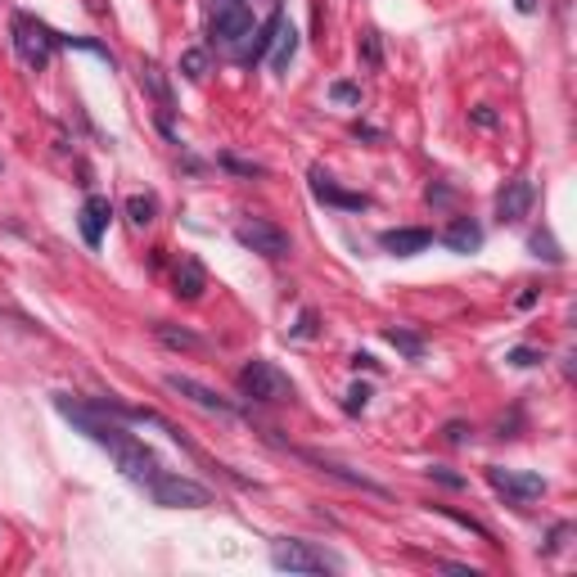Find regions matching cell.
I'll return each mask as SVG.
<instances>
[{"mask_svg": "<svg viewBox=\"0 0 577 577\" xmlns=\"http://www.w3.org/2000/svg\"><path fill=\"white\" fill-rule=\"evenodd\" d=\"M451 253H478L483 248V226L474 222V216H451L447 222V231L438 235Z\"/></svg>", "mask_w": 577, "mask_h": 577, "instance_id": "cell-15", "label": "cell"}, {"mask_svg": "<svg viewBox=\"0 0 577 577\" xmlns=\"http://www.w3.org/2000/svg\"><path fill=\"white\" fill-rule=\"evenodd\" d=\"M384 338L397 347V352H406L410 361H419L424 356V338L419 334H410V329H402V325H393V329H384Z\"/></svg>", "mask_w": 577, "mask_h": 577, "instance_id": "cell-21", "label": "cell"}, {"mask_svg": "<svg viewBox=\"0 0 577 577\" xmlns=\"http://www.w3.org/2000/svg\"><path fill=\"white\" fill-rule=\"evenodd\" d=\"M271 564L280 573H338V559L325 555L321 546L312 541H298V537H284L271 546Z\"/></svg>", "mask_w": 577, "mask_h": 577, "instance_id": "cell-4", "label": "cell"}, {"mask_svg": "<svg viewBox=\"0 0 577 577\" xmlns=\"http://www.w3.org/2000/svg\"><path fill=\"white\" fill-rule=\"evenodd\" d=\"M428 478H433V483H443V487H465V483H469L465 474H451L447 465H428Z\"/></svg>", "mask_w": 577, "mask_h": 577, "instance_id": "cell-28", "label": "cell"}, {"mask_svg": "<svg viewBox=\"0 0 577 577\" xmlns=\"http://www.w3.org/2000/svg\"><path fill=\"white\" fill-rule=\"evenodd\" d=\"M428 244H433V231H424V226H397V231H384V235H379V248L393 253V257H415V253H424Z\"/></svg>", "mask_w": 577, "mask_h": 577, "instance_id": "cell-13", "label": "cell"}, {"mask_svg": "<svg viewBox=\"0 0 577 577\" xmlns=\"http://www.w3.org/2000/svg\"><path fill=\"white\" fill-rule=\"evenodd\" d=\"M469 122H474V126H483V131H492V126H496L500 118H496L492 109H474V113H469Z\"/></svg>", "mask_w": 577, "mask_h": 577, "instance_id": "cell-32", "label": "cell"}, {"mask_svg": "<svg viewBox=\"0 0 577 577\" xmlns=\"http://www.w3.org/2000/svg\"><path fill=\"white\" fill-rule=\"evenodd\" d=\"M109 456H113V465H118V469H122L131 483H140V487H144V483H150V478L163 469V465H158V456H154L150 447H144L140 438H126V443H118Z\"/></svg>", "mask_w": 577, "mask_h": 577, "instance_id": "cell-7", "label": "cell"}, {"mask_svg": "<svg viewBox=\"0 0 577 577\" xmlns=\"http://www.w3.org/2000/svg\"><path fill=\"white\" fill-rule=\"evenodd\" d=\"M235 240H240V248H248V253H257V257H266V262L288 257V235H284L275 222H262V216H248V222H240V226H235Z\"/></svg>", "mask_w": 577, "mask_h": 577, "instance_id": "cell-6", "label": "cell"}, {"mask_svg": "<svg viewBox=\"0 0 577 577\" xmlns=\"http://www.w3.org/2000/svg\"><path fill=\"white\" fill-rule=\"evenodd\" d=\"M307 181H312L316 203H329V207H338V212H366V207H370V194L343 190V185H338L325 167H312V172H307Z\"/></svg>", "mask_w": 577, "mask_h": 577, "instance_id": "cell-8", "label": "cell"}, {"mask_svg": "<svg viewBox=\"0 0 577 577\" xmlns=\"http://www.w3.org/2000/svg\"><path fill=\"white\" fill-rule=\"evenodd\" d=\"M240 393L248 402H262V406H284V402H294V379H288L275 361L266 356H253L244 361V370H240Z\"/></svg>", "mask_w": 577, "mask_h": 577, "instance_id": "cell-1", "label": "cell"}, {"mask_svg": "<svg viewBox=\"0 0 577 577\" xmlns=\"http://www.w3.org/2000/svg\"><path fill=\"white\" fill-rule=\"evenodd\" d=\"M181 77H185V82H203V77H207V50L194 45V50L181 54Z\"/></svg>", "mask_w": 577, "mask_h": 577, "instance_id": "cell-23", "label": "cell"}, {"mask_svg": "<svg viewBox=\"0 0 577 577\" xmlns=\"http://www.w3.org/2000/svg\"><path fill=\"white\" fill-rule=\"evenodd\" d=\"M294 54H298V28L288 23V19H280V23H275V37H271V45H266V63H271L275 72H288Z\"/></svg>", "mask_w": 577, "mask_h": 577, "instance_id": "cell-16", "label": "cell"}, {"mask_svg": "<svg viewBox=\"0 0 577 577\" xmlns=\"http://www.w3.org/2000/svg\"><path fill=\"white\" fill-rule=\"evenodd\" d=\"M433 510H438L443 519H451V524H460V528H469L478 541H487V546H496V537H492V528L487 524H478L474 515H460V510H451V505H433Z\"/></svg>", "mask_w": 577, "mask_h": 577, "instance_id": "cell-20", "label": "cell"}, {"mask_svg": "<svg viewBox=\"0 0 577 577\" xmlns=\"http://www.w3.org/2000/svg\"><path fill=\"white\" fill-rule=\"evenodd\" d=\"M167 388H172L176 397L194 402V406H199V410H207V415H240V406H235V402L216 397L207 384H199V379H190V375H167Z\"/></svg>", "mask_w": 577, "mask_h": 577, "instance_id": "cell-10", "label": "cell"}, {"mask_svg": "<svg viewBox=\"0 0 577 577\" xmlns=\"http://www.w3.org/2000/svg\"><path fill=\"white\" fill-rule=\"evenodd\" d=\"M126 216H131V226H150L158 216V199L154 194H131L126 199Z\"/></svg>", "mask_w": 577, "mask_h": 577, "instance_id": "cell-19", "label": "cell"}, {"mask_svg": "<svg viewBox=\"0 0 577 577\" xmlns=\"http://www.w3.org/2000/svg\"><path fill=\"white\" fill-rule=\"evenodd\" d=\"M361 59H366L370 68H384V45H379V32H366V37H361Z\"/></svg>", "mask_w": 577, "mask_h": 577, "instance_id": "cell-26", "label": "cell"}, {"mask_svg": "<svg viewBox=\"0 0 577 577\" xmlns=\"http://www.w3.org/2000/svg\"><path fill=\"white\" fill-rule=\"evenodd\" d=\"M568 532H573V524H559V528L550 532V541H546V555H555V550L564 546V537H568Z\"/></svg>", "mask_w": 577, "mask_h": 577, "instance_id": "cell-33", "label": "cell"}, {"mask_svg": "<svg viewBox=\"0 0 577 577\" xmlns=\"http://www.w3.org/2000/svg\"><path fill=\"white\" fill-rule=\"evenodd\" d=\"M528 248H532L537 257H546L550 266H559V262H564V248L555 244V235H550V231H532V235H528Z\"/></svg>", "mask_w": 577, "mask_h": 577, "instance_id": "cell-22", "label": "cell"}, {"mask_svg": "<svg viewBox=\"0 0 577 577\" xmlns=\"http://www.w3.org/2000/svg\"><path fill=\"white\" fill-rule=\"evenodd\" d=\"M109 222H113V203H109L104 194H91V199L82 203V240H86L91 248H100Z\"/></svg>", "mask_w": 577, "mask_h": 577, "instance_id": "cell-14", "label": "cell"}, {"mask_svg": "<svg viewBox=\"0 0 577 577\" xmlns=\"http://www.w3.org/2000/svg\"><path fill=\"white\" fill-rule=\"evenodd\" d=\"M222 167L235 172V176H266L262 163H248V158H235V154H222Z\"/></svg>", "mask_w": 577, "mask_h": 577, "instance_id": "cell-27", "label": "cell"}, {"mask_svg": "<svg viewBox=\"0 0 577 577\" xmlns=\"http://www.w3.org/2000/svg\"><path fill=\"white\" fill-rule=\"evenodd\" d=\"M154 334H158V338H163L172 352H199V347H203V338H199V334H190V329H176V325H167V321H158V325H154Z\"/></svg>", "mask_w": 577, "mask_h": 577, "instance_id": "cell-18", "label": "cell"}, {"mask_svg": "<svg viewBox=\"0 0 577 577\" xmlns=\"http://www.w3.org/2000/svg\"><path fill=\"white\" fill-rule=\"evenodd\" d=\"M140 86L154 95V104L163 113H176V100H172V82H167V72L154 63V59H140Z\"/></svg>", "mask_w": 577, "mask_h": 577, "instance_id": "cell-17", "label": "cell"}, {"mask_svg": "<svg viewBox=\"0 0 577 577\" xmlns=\"http://www.w3.org/2000/svg\"><path fill=\"white\" fill-rule=\"evenodd\" d=\"M532 199H537L532 181H524V176L505 181V185L496 190V222H500V226H515V222H524V216L532 212Z\"/></svg>", "mask_w": 577, "mask_h": 577, "instance_id": "cell-9", "label": "cell"}, {"mask_svg": "<svg viewBox=\"0 0 577 577\" xmlns=\"http://www.w3.org/2000/svg\"><path fill=\"white\" fill-rule=\"evenodd\" d=\"M487 483H492V492H496L505 505H515V510H524L528 500L546 496V478H541V474H524V469L487 465Z\"/></svg>", "mask_w": 577, "mask_h": 577, "instance_id": "cell-5", "label": "cell"}, {"mask_svg": "<svg viewBox=\"0 0 577 577\" xmlns=\"http://www.w3.org/2000/svg\"><path fill=\"white\" fill-rule=\"evenodd\" d=\"M312 334H316V312H303L294 325V338H312Z\"/></svg>", "mask_w": 577, "mask_h": 577, "instance_id": "cell-30", "label": "cell"}, {"mask_svg": "<svg viewBox=\"0 0 577 577\" xmlns=\"http://www.w3.org/2000/svg\"><path fill=\"white\" fill-rule=\"evenodd\" d=\"M329 95H334L338 104H361V86H352V82H334Z\"/></svg>", "mask_w": 577, "mask_h": 577, "instance_id": "cell-29", "label": "cell"}, {"mask_svg": "<svg viewBox=\"0 0 577 577\" xmlns=\"http://www.w3.org/2000/svg\"><path fill=\"white\" fill-rule=\"evenodd\" d=\"M352 135H356V140H384V131H379V126H366V122H356Z\"/></svg>", "mask_w": 577, "mask_h": 577, "instance_id": "cell-34", "label": "cell"}, {"mask_svg": "<svg viewBox=\"0 0 577 577\" xmlns=\"http://www.w3.org/2000/svg\"><path fill=\"white\" fill-rule=\"evenodd\" d=\"M465 433H469V428H465L460 419H451V424H447V443H465Z\"/></svg>", "mask_w": 577, "mask_h": 577, "instance_id": "cell-35", "label": "cell"}, {"mask_svg": "<svg viewBox=\"0 0 577 577\" xmlns=\"http://www.w3.org/2000/svg\"><path fill=\"white\" fill-rule=\"evenodd\" d=\"M505 361H510L515 370H532V366H541V361H546V352H537V347H510V352H505Z\"/></svg>", "mask_w": 577, "mask_h": 577, "instance_id": "cell-24", "label": "cell"}, {"mask_svg": "<svg viewBox=\"0 0 577 577\" xmlns=\"http://www.w3.org/2000/svg\"><path fill=\"white\" fill-rule=\"evenodd\" d=\"M370 397H375V393H370V384H352V388H347V397H343V410H347V415H361V410L370 406Z\"/></svg>", "mask_w": 577, "mask_h": 577, "instance_id": "cell-25", "label": "cell"}, {"mask_svg": "<svg viewBox=\"0 0 577 577\" xmlns=\"http://www.w3.org/2000/svg\"><path fill=\"white\" fill-rule=\"evenodd\" d=\"M424 199H428V203H451V199H456V190H451V185H428V190H424Z\"/></svg>", "mask_w": 577, "mask_h": 577, "instance_id": "cell-31", "label": "cell"}, {"mask_svg": "<svg viewBox=\"0 0 577 577\" xmlns=\"http://www.w3.org/2000/svg\"><path fill=\"white\" fill-rule=\"evenodd\" d=\"M303 460H312L321 474H329V478H338V483H347V487H356V492H366V496H379V500H393V492L384 487V483H375V478H366V474H352L347 465H338V460H325V456H316V451H298Z\"/></svg>", "mask_w": 577, "mask_h": 577, "instance_id": "cell-11", "label": "cell"}, {"mask_svg": "<svg viewBox=\"0 0 577 577\" xmlns=\"http://www.w3.org/2000/svg\"><path fill=\"white\" fill-rule=\"evenodd\" d=\"M352 366H356V370H375V356H370V352H356Z\"/></svg>", "mask_w": 577, "mask_h": 577, "instance_id": "cell-36", "label": "cell"}, {"mask_svg": "<svg viewBox=\"0 0 577 577\" xmlns=\"http://www.w3.org/2000/svg\"><path fill=\"white\" fill-rule=\"evenodd\" d=\"M144 487H150L154 505H163V510H203V505H212V492H207L203 483L181 478V474H167V469H158Z\"/></svg>", "mask_w": 577, "mask_h": 577, "instance_id": "cell-3", "label": "cell"}, {"mask_svg": "<svg viewBox=\"0 0 577 577\" xmlns=\"http://www.w3.org/2000/svg\"><path fill=\"white\" fill-rule=\"evenodd\" d=\"M10 41H14V54L23 59V68H32V72L50 68V59L59 50V32L45 28L41 19H32V14H14L10 19Z\"/></svg>", "mask_w": 577, "mask_h": 577, "instance_id": "cell-2", "label": "cell"}, {"mask_svg": "<svg viewBox=\"0 0 577 577\" xmlns=\"http://www.w3.org/2000/svg\"><path fill=\"white\" fill-rule=\"evenodd\" d=\"M203 288H207V271H203V262L199 257H181L176 262V271H172V294L181 298V303H199L203 298Z\"/></svg>", "mask_w": 577, "mask_h": 577, "instance_id": "cell-12", "label": "cell"}, {"mask_svg": "<svg viewBox=\"0 0 577 577\" xmlns=\"http://www.w3.org/2000/svg\"><path fill=\"white\" fill-rule=\"evenodd\" d=\"M519 5V14H537V0H515Z\"/></svg>", "mask_w": 577, "mask_h": 577, "instance_id": "cell-37", "label": "cell"}]
</instances>
